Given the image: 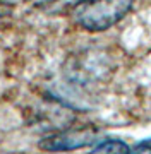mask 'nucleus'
<instances>
[{"mask_svg": "<svg viewBox=\"0 0 151 154\" xmlns=\"http://www.w3.org/2000/svg\"><path fill=\"white\" fill-rule=\"evenodd\" d=\"M134 0H79L71 16L86 31H105L125 17Z\"/></svg>", "mask_w": 151, "mask_h": 154, "instance_id": "obj_1", "label": "nucleus"}, {"mask_svg": "<svg viewBox=\"0 0 151 154\" xmlns=\"http://www.w3.org/2000/svg\"><path fill=\"white\" fill-rule=\"evenodd\" d=\"M98 140V130L95 127H81V128H69L64 132L52 134L39 140V149L45 151H72V149L88 147Z\"/></svg>", "mask_w": 151, "mask_h": 154, "instance_id": "obj_2", "label": "nucleus"}, {"mask_svg": "<svg viewBox=\"0 0 151 154\" xmlns=\"http://www.w3.org/2000/svg\"><path fill=\"white\" fill-rule=\"evenodd\" d=\"M93 152H131V147L118 139H105L93 146Z\"/></svg>", "mask_w": 151, "mask_h": 154, "instance_id": "obj_3", "label": "nucleus"}, {"mask_svg": "<svg viewBox=\"0 0 151 154\" xmlns=\"http://www.w3.org/2000/svg\"><path fill=\"white\" fill-rule=\"evenodd\" d=\"M131 152H151V139H146L143 142H137L131 147Z\"/></svg>", "mask_w": 151, "mask_h": 154, "instance_id": "obj_4", "label": "nucleus"}, {"mask_svg": "<svg viewBox=\"0 0 151 154\" xmlns=\"http://www.w3.org/2000/svg\"><path fill=\"white\" fill-rule=\"evenodd\" d=\"M5 12V4H4V0H0V16Z\"/></svg>", "mask_w": 151, "mask_h": 154, "instance_id": "obj_5", "label": "nucleus"}]
</instances>
